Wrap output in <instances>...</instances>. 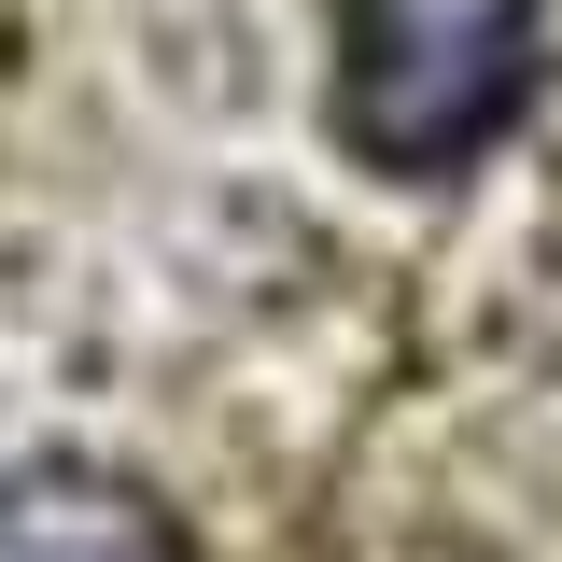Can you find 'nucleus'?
Instances as JSON below:
<instances>
[{
	"label": "nucleus",
	"mask_w": 562,
	"mask_h": 562,
	"mask_svg": "<svg viewBox=\"0 0 562 562\" xmlns=\"http://www.w3.org/2000/svg\"><path fill=\"white\" fill-rule=\"evenodd\" d=\"M549 0H351L338 29V127L366 169H464L535 99Z\"/></svg>",
	"instance_id": "f257e3e1"
},
{
	"label": "nucleus",
	"mask_w": 562,
	"mask_h": 562,
	"mask_svg": "<svg viewBox=\"0 0 562 562\" xmlns=\"http://www.w3.org/2000/svg\"><path fill=\"white\" fill-rule=\"evenodd\" d=\"M0 562H183L140 492L85 479V464H14L0 479Z\"/></svg>",
	"instance_id": "f03ea898"
}]
</instances>
